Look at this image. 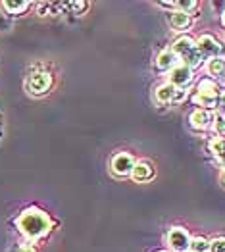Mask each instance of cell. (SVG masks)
Masks as SVG:
<instances>
[{"instance_id": "6da1fadb", "label": "cell", "mask_w": 225, "mask_h": 252, "mask_svg": "<svg viewBox=\"0 0 225 252\" xmlns=\"http://www.w3.org/2000/svg\"><path fill=\"white\" fill-rule=\"evenodd\" d=\"M50 225H52L50 218L44 212L35 210V208L23 212L20 216V220H18L20 231L25 237H29V239H39L42 235H46V233L50 231Z\"/></svg>"}, {"instance_id": "7a4b0ae2", "label": "cell", "mask_w": 225, "mask_h": 252, "mask_svg": "<svg viewBox=\"0 0 225 252\" xmlns=\"http://www.w3.org/2000/svg\"><path fill=\"white\" fill-rule=\"evenodd\" d=\"M173 52L181 58L185 62L187 67H198L200 63H202V54H200V50H198V46L194 44V41L191 39V37H181V39H177V41L173 42Z\"/></svg>"}, {"instance_id": "3957f363", "label": "cell", "mask_w": 225, "mask_h": 252, "mask_svg": "<svg viewBox=\"0 0 225 252\" xmlns=\"http://www.w3.org/2000/svg\"><path fill=\"white\" fill-rule=\"evenodd\" d=\"M218 85L210 79H202L198 83V89H196V94L193 96V100L200 106H210L214 108L216 106V98H218Z\"/></svg>"}, {"instance_id": "277c9868", "label": "cell", "mask_w": 225, "mask_h": 252, "mask_svg": "<svg viewBox=\"0 0 225 252\" xmlns=\"http://www.w3.org/2000/svg\"><path fill=\"white\" fill-rule=\"evenodd\" d=\"M196 46H198L202 58L212 60V58H220L222 54H225V46L218 39H214L212 35H202L196 42Z\"/></svg>"}, {"instance_id": "5b68a950", "label": "cell", "mask_w": 225, "mask_h": 252, "mask_svg": "<svg viewBox=\"0 0 225 252\" xmlns=\"http://www.w3.org/2000/svg\"><path fill=\"white\" fill-rule=\"evenodd\" d=\"M50 87H52V75L48 71H37L27 79V89L31 94H44Z\"/></svg>"}, {"instance_id": "8992f818", "label": "cell", "mask_w": 225, "mask_h": 252, "mask_svg": "<svg viewBox=\"0 0 225 252\" xmlns=\"http://www.w3.org/2000/svg\"><path fill=\"white\" fill-rule=\"evenodd\" d=\"M167 243L173 251L185 252L191 245V239H189V233L185 231L183 227H171L167 233Z\"/></svg>"}, {"instance_id": "52a82bcc", "label": "cell", "mask_w": 225, "mask_h": 252, "mask_svg": "<svg viewBox=\"0 0 225 252\" xmlns=\"http://www.w3.org/2000/svg\"><path fill=\"white\" fill-rule=\"evenodd\" d=\"M133 168H135V160H133V156L129 152H120L112 160V169L118 175H127V173L133 171Z\"/></svg>"}, {"instance_id": "ba28073f", "label": "cell", "mask_w": 225, "mask_h": 252, "mask_svg": "<svg viewBox=\"0 0 225 252\" xmlns=\"http://www.w3.org/2000/svg\"><path fill=\"white\" fill-rule=\"evenodd\" d=\"M191 79H193V71H191V67H187V65H175L171 71H169V83L173 85V87H177V89H181L185 87L187 83H191Z\"/></svg>"}, {"instance_id": "9c48e42d", "label": "cell", "mask_w": 225, "mask_h": 252, "mask_svg": "<svg viewBox=\"0 0 225 252\" xmlns=\"http://www.w3.org/2000/svg\"><path fill=\"white\" fill-rule=\"evenodd\" d=\"M191 126L196 127V129H206V127H210L214 124V120H216V116L210 112V110H196V112H193L191 114Z\"/></svg>"}, {"instance_id": "30bf717a", "label": "cell", "mask_w": 225, "mask_h": 252, "mask_svg": "<svg viewBox=\"0 0 225 252\" xmlns=\"http://www.w3.org/2000/svg\"><path fill=\"white\" fill-rule=\"evenodd\" d=\"M169 23H171V27L173 29H177V31H185V29H189L191 27V16L189 14H185V12H179V10H173L171 12V16H169Z\"/></svg>"}, {"instance_id": "8fae6325", "label": "cell", "mask_w": 225, "mask_h": 252, "mask_svg": "<svg viewBox=\"0 0 225 252\" xmlns=\"http://www.w3.org/2000/svg\"><path fill=\"white\" fill-rule=\"evenodd\" d=\"M156 63H158L160 69H164V71L169 69V71H171L175 65H179V56H177L173 50H164V52L158 56Z\"/></svg>"}, {"instance_id": "7c38bea8", "label": "cell", "mask_w": 225, "mask_h": 252, "mask_svg": "<svg viewBox=\"0 0 225 252\" xmlns=\"http://www.w3.org/2000/svg\"><path fill=\"white\" fill-rule=\"evenodd\" d=\"M131 173H133L135 181H148L152 177V166L146 164V162H139V164H135Z\"/></svg>"}, {"instance_id": "4fadbf2b", "label": "cell", "mask_w": 225, "mask_h": 252, "mask_svg": "<svg viewBox=\"0 0 225 252\" xmlns=\"http://www.w3.org/2000/svg\"><path fill=\"white\" fill-rule=\"evenodd\" d=\"M175 91H177V87H173L171 83L160 85L158 91H156V98H158L160 102H171L173 96H175Z\"/></svg>"}, {"instance_id": "5bb4252c", "label": "cell", "mask_w": 225, "mask_h": 252, "mask_svg": "<svg viewBox=\"0 0 225 252\" xmlns=\"http://www.w3.org/2000/svg\"><path fill=\"white\" fill-rule=\"evenodd\" d=\"M2 8H4L8 14H23V12L29 8V2H16V0H6V2H2Z\"/></svg>"}, {"instance_id": "9a60e30c", "label": "cell", "mask_w": 225, "mask_h": 252, "mask_svg": "<svg viewBox=\"0 0 225 252\" xmlns=\"http://www.w3.org/2000/svg\"><path fill=\"white\" fill-rule=\"evenodd\" d=\"M208 73L214 77H222L225 73V62L222 58H212L208 60Z\"/></svg>"}, {"instance_id": "2e32d148", "label": "cell", "mask_w": 225, "mask_h": 252, "mask_svg": "<svg viewBox=\"0 0 225 252\" xmlns=\"http://www.w3.org/2000/svg\"><path fill=\"white\" fill-rule=\"evenodd\" d=\"M210 148H212V152H214V154L225 164V137L214 139V141L210 143Z\"/></svg>"}, {"instance_id": "e0dca14e", "label": "cell", "mask_w": 225, "mask_h": 252, "mask_svg": "<svg viewBox=\"0 0 225 252\" xmlns=\"http://www.w3.org/2000/svg\"><path fill=\"white\" fill-rule=\"evenodd\" d=\"M191 252H208L210 251V243L202 239V237H196V239H193L191 241Z\"/></svg>"}, {"instance_id": "ac0fdd59", "label": "cell", "mask_w": 225, "mask_h": 252, "mask_svg": "<svg viewBox=\"0 0 225 252\" xmlns=\"http://www.w3.org/2000/svg\"><path fill=\"white\" fill-rule=\"evenodd\" d=\"M214 129L218 135H225V116H216L214 120Z\"/></svg>"}, {"instance_id": "d6986e66", "label": "cell", "mask_w": 225, "mask_h": 252, "mask_svg": "<svg viewBox=\"0 0 225 252\" xmlns=\"http://www.w3.org/2000/svg\"><path fill=\"white\" fill-rule=\"evenodd\" d=\"M210 252H225V239H216L210 243Z\"/></svg>"}, {"instance_id": "ffe728a7", "label": "cell", "mask_w": 225, "mask_h": 252, "mask_svg": "<svg viewBox=\"0 0 225 252\" xmlns=\"http://www.w3.org/2000/svg\"><path fill=\"white\" fill-rule=\"evenodd\" d=\"M67 6H69L71 10H75L77 14H81L83 10H87V8H89V4H87V2H69Z\"/></svg>"}, {"instance_id": "44dd1931", "label": "cell", "mask_w": 225, "mask_h": 252, "mask_svg": "<svg viewBox=\"0 0 225 252\" xmlns=\"http://www.w3.org/2000/svg\"><path fill=\"white\" fill-rule=\"evenodd\" d=\"M185 96H187V93L181 91V89H177V91H175V96H173L171 102H181V100H185Z\"/></svg>"}, {"instance_id": "7402d4cb", "label": "cell", "mask_w": 225, "mask_h": 252, "mask_svg": "<svg viewBox=\"0 0 225 252\" xmlns=\"http://www.w3.org/2000/svg\"><path fill=\"white\" fill-rule=\"evenodd\" d=\"M18 252H37V251H35L33 247H21V249Z\"/></svg>"}, {"instance_id": "603a6c76", "label": "cell", "mask_w": 225, "mask_h": 252, "mask_svg": "<svg viewBox=\"0 0 225 252\" xmlns=\"http://www.w3.org/2000/svg\"><path fill=\"white\" fill-rule=\"evenodd\" d=\"M220 102H222V106L225 108V91L222 93V96H220Z\"/></svg>"}, {"instance_id": "cb8c5ba5", "label": "cell", "mask_w": 225, "mask_h": 252, "mask_svg": "<svg viewBox=\"0 0 225 252\" xmlns=\"http://www.w3.org/2000/svg\"><path fill=\"white\" fill-rule=\"evenodd\" d=\"M222 183H224V185H225V169H224V171H222Z\"/></svg>"}, {"instance_id": "d4e9b609", "label": "cell", "mask_w": 225, "mask_h": 252, "mask_svg": "<svg viewBox=\"0 0 225 252\" xmlns=\"http://www.w3.org/2000/svg\"><path fill=\"white\" fill-rule=\"evenodd\" d=\"M222 21H224V25H225V12H224V16H222Z\"/></svg>"}, {"instance_id": "484cf974", "label": "cell", "mask_w": 225, "mask_h": 252, "mask_svg": "<svg viewBox=\"0 0 225 252\" xmlns=\"http://www.w3.org/2000/svg\"><path fill=\"white\" fill-rule=\"evenodd\" d=\"M162 252H165V251H162Z\"/></svg>"}]
</instances>
